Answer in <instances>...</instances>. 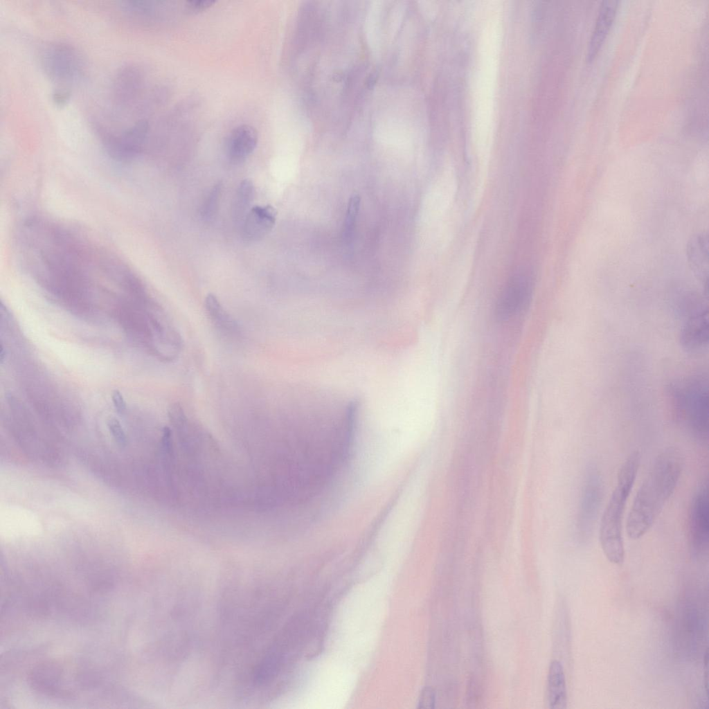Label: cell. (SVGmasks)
<instances>
[{
	"mask_svg": "<svg viewBox=\"0 0 709 709\" xmlns=\"http://www.w3.org/2000/svg\"><path fill=\"white\" fill-rule=\"evenodd\" d=\"M683 465V454L675 447H667L657 456L628 514L626 530L630 539L641 538L652 528L674 493Z\"/></svg>",
	"mask_w": 709,
	"mask_h": 709,
	"instance_id": "obj_1",
	"label": "cell"
},
{
	"mask_svg": "<svg viewBox=\"0 0 709 709\" xmlns=\"http://www.w3.org/2000/svg\"><path fill=\"white\" fill-rule=\"evenodd\" d=\"M640 463V454L633 451L619 468L616 487L601 517L599 540L607 559L612 564L622 565L625 559L622 521L629 494L633 488Z\"/></svg>",
	"mask_w": 709,
	"mask_h": 709,
	"instance_id": "obj_2",
	"label": "cell"
},
{
	"mask_svg": "<svg viewBox=\"0 0 709 709\" xmlns=\"http://www.w3.org/2000/svg\"><path fill=\"white\" fill-rule=\"evenodd\" d=\"M670 395L674 415L694 437L706 440L708 433V391L702 375L673 383Z\"/></svg>",
	"mask_w": 709,
	"mask_h": 709,
	"instance_id": "obj_3",
	"label": "cell"
},
{
	"mask_svg": "<svg viewBox=\"0 0 709 709\" xmlns=\"http://www.w3.org/2000/svg\"><path fill=\"white\" fill-rule=\"evenodd\" d=\"M601 472L593 465L587 467L580 496L576 529L579 540L586 541L592 535L604 496Z\"/></svg>",
	"mask_w": 709,
	"mask_h": 709,
	"instance_id": "obj_4",
	"label": "cell"
},
{
	"mask_svg": "<svg viewBox=\"0 0 709 709\" xmlns=\"http://www.w3.org/2000/svg\"><path fill=\"white\" fill-rule=\"evenodd\" d=\"M40 60L45 73L56 82L73 83L82 75L84 64L80 54L66 43L49 44L42 51Z\"/></svg>",
	"mask_w": 709,
	"mask_h": 709,
	"instance_id": "obj_5",
	"label": "cell"
},
{
	"mask_svg": "<svg viewBox=\"0 0 709 709\" xmlns=\"http://www.w3.org/2000/svg\"><path fill=\"white\" fill-rule=\"evenodd\" d=\"M688 537L692 552L703 555L709 541V499L708 483L700 485L690 502L688 519Z\"/></svg>",
	"mask_w": 709,
	"mask_h": 709,
	"instance_id": "obj_6",
	"label": "cell"
},
{
	"mask_svg": "<svg viewBox=\"0 0 709 709\" xmlns=\"http://www.w3.org/2000/svg\"><path fill=\"white\" fill-rule=\"evenodd\" d=\"M149 132L146 120H139L120 132L107 133L102 138L105 150L118 161H129L143 150Z\"/></svg>",
	"mask_w": 709,
	"mask_h": 709,
	"instance_id": "obj_7",
	"label": "cell"
},
{
	"mask_svg": "<svg viewBox=\"0 0 709 709\" xmlns=\"http://www.w3.org/2000/svg\"><path fill=\"white\" fill-rule=\"evenodd\" d=\"M532 293L530 279L526 275L511 277L501 290L495 306L498 319L506 320L528 305Z\"/></svg>",
	"mask_w": 709,
	"mask_h": 709,
	"instance_id": "obj_8",
	"label": "cell"
},
{
	"mask_svg": "<svg viewBox=\"0 0 709 709\" xmlns=\"http://www.w3.org/2000/svg\"><path fill=\"white\" fill-rule=\"evenodd\" d=\"M276 217L277 211L271 205L251 208L242 224L243 240L250 242L262 240L273 228Z\"/></svg>",
	"mask_w": 709,
	"mask_h": 709,
	"instance_id": "obj_9",
	"label": "cell"
},
{
	"mask_svg": "<svg viewBox=\"0 0 709 709\" xmlns=\"http://www.w3.org/2000/svg\"><path fill=\"white\" fill-rule=\"evenodd\" d=\"M685 316L681 332V343L688 351L694 352L702 350L708 344V311L703 307Z\"/></svg>",
	"mask_w": 709,
	"mask_h": 709,
	"instance_id": "obj_10",
	"label": "cell"
},
{
	"mask_svg": "<svg viewBox=\"0 0 709 709\" xmlns=\"http://www.w3.org/2000/svg\"><path fill=\"white\" fill-rule=\"evenodd\" d=\"M258 140V132L251 125L236 127L229 134L226 142V154L229 161L234 164L244 162L255 149Z\"/></svg>",
	"mask_w": 709,
	"mask_h": 709,
	"instance_id": "obj_11",
	"label": "cell"
},
{
	"mask_svg": "<svg viewBox=\"0 0 709 709\" xmlns=\"http://www.w3.org/2000/svg\"><path fill=\"white\" fill-rule=\"evenodd\" d=\"M63 670L53 662H44L30 672L29 681L35 690L50 696L64 693L62 687Z\"/></svg>",
	"mask_w": 709,
	"mask_h": 709,
	"instance_id": "obj_12",
	"label": "cell"
},
{
	"mask_svg": "<svg viewBox=\"0 0 709 709\" xmlns=\"http://www.w3.org/2000/svg\"><path fill=\"white\" fill-rule=\"evenodd\" d=\"M618 3L617 1L602 3L588 48V62H592L601 48L615 19Z\"/></svg>",
	"mask_w": 709,
	"mask_h": 709,
	"instance_id": "obj_13",
	"label": "cell"
},
{
	"mask_svg": "<svg viewBox=\"0 0 709 709\" xmlns=\"http://www.w3.org/2000/svg\"><path fill=\"white\" fill-rule=\"evenodd\" d=\"M546 699L548 707L551 709L567 708L568 694L565 673L562 664L557 660H553L549 666Z\"/></svg>",
	"mask_w": 709,
	"mask_h": 709,
	"instance_id": "obj_14",
	"label": "cell"
},
{
	"mask_svg": "<svg viewBox=\"0 0 709 709\" xmlns=\"http://www.w3.org/2000/svg\"><path fill=\"white\" fill-rule=\"evenodd\" d=\"M204 307L208 318L219 332L228 336L238 335L240 327L237 323L215 294H208L206 296Z\"/></svg>",
	"mask_w": 709,
	"mask_h": 709,
	"instance_id": "obj_15",
	"label": "cell"
},
{
	"mask_svg": "<svg viewBox=\"0 0 709 709\" xmlns=\"http://www.w3.org/2000/svg\"><path fill=\"white\" fill-rule=\"evenodd\" d=\"M708 239L704 233L693 236L687 247V255L691 268L698 278L707 280L708 273Z\"/></svg>",
	"mask_w": 709,
	"mask_h": 709,
	"instance_id": "obj_16",
	"label": "cell"
},
{
	"mask_svg": "<svg viewBox=\"0 0 709 709\" xmlns=\"http://www.w3.org/2000/svg\"><path fill=\"white\" fill-rule=\"evenodd\" d=\"M139 84L140 75L134 68L128 66L122 69L114 82L115 99L120 104L130 102L136 95Z\"/></svg>",
	"mask_w": 709,
	"mask_h": 709,
	"instance_id": "obj_17",
	"label": "cell"
},
{
	"mask_svg": "<svg viewBox=\"0 0 709 709\" xmlns=\"http://www.w3.org/2000/svg\"><path fill=\"white\" fill-rule=\"evenodd\" d=\"M254 186L250 179H244L240 183L233 201L232 214L236 222H242L249 211L254 197Z\"/></svg>",
	"mask_w": 709,
	"mask_h": 709,
	"instance_id": "obj_18",
	"label": "cell"
},
{
	"mask_svg": "<svg viewBox=\"0 0 709 709\" xmlns=\"http://www.w3.org/2000/svg\"><path fill=\"white\" fill-rule=\"evenodd\" d=\"M222 183L217 182L210 190L201 208V216L206 221H212L216 216L222 196Z\"/></svg>",
	"mask_w": 709,
	"mask_h": 709,
	"instance_id": "obj_19",
	"label": "cell"
},
{
	"mask_svg": "<svg viewBox=\"0 0 709 709\" xmlns=\"http://www.w3.org/2000/svg\"><path fill=\"white\" fill-rule=\"evenodd\" d=\"M360 202L361 197L358 194L354 193L350 196L343 224V233L345 238H348L354 230L355 221L360 207Z\"/></svg>",
	"mask_w": 709,
	"mask_h": 709,
	"instance_id": "obj_20",
	"label": "cell"
},
{
	"mask_svg": "<svg viewBox=\"0 0 709 709\" xmlns=\"http://www.w3.org/2000/svg\"><path fill=\"white\" fill-rule=\"evenodd\" d=\"M107 427L116 444L121 448L127 445V437L120 422L111 418L107 421Z\"/></svg>",
	"mask_w": 709,
	"mask_h": 709,
	"instance_id": "obj_21",
	"label": "cell"
},
{
	"mask_svg": "<svg viewBox=\"0 0 709 709\" xmlns=\"http://www.w3.org/2000/svg\"><path fill=\"white\" fill-rule=\"evenodd\" d=\"M436 703V694L430 687L424 688L420 696L418 701L419 708H433Z\"/></svg>",
	"mask_w": 709,
	"mask_h": 709,
	"instance_id": "obj_22",
	"label": "cell"
},
{
	"mask_svg": "<svg viewBox=\"0 0 709 709\" xmlns=\"http://www.w3.org/2000/svg\"><path fill=\"white\" fill-rule=\"evenodd\" d=\"M111 400L117 413L120 415L124 414L126 411V402L122 393L118 390H114L111 394Z\"/></svg>",
	"mask_w": 709,
	"mask_h": 709,
	"instance_id": "obj_23",
	"label": "cell"
},
{
	"mask_svg": "<svg viewBox=\"0 0 709 709\" xmlns=\"http://www.w3.org/2000/svg\"><path fill=\"white\" fill-rule=\"evenodd\" d=\"M70 92L65 89H57L53 93V100L58 106L66 104L70 98Z\"/></svg>",
	"mask_w": 709,
	"mask_h": 709,
	"instance_id": "obj_24",
	"label": "cell"
},
{
	"mask_svg": "<svg viewBox=\"0 0 709 709\" xmlns=\"http://www.w3.org/2000/svg\"><path fill=\"white\" fill-rule=\"evenodd\" d=\"M214 3L215 1L213 0L190 1L188 2V6L192 10L201 11L210 7Z\"/></svg>",
	"mask_w": 709,
	"mask_h": 709,
	"instance_id": "obj_25",
	"label": "cell"
},
{
	"mask_svg": "<svg viewBox=\"0 0 709 709\" xmlns=\"http://www.w3.org/2000/svg\"><path fill=\"white\" fill-rule=\"evenodd\" d=\"M6 350H4L3 346L2 345H1V349H0V362H1V364L3 363V361H4L5 359H6Z\"/></svg>",
	"mask_w": 709,
	"mask_h": 709,
	"instance_id": "obj_26",
	"label": "cell"
}]
</instances>
